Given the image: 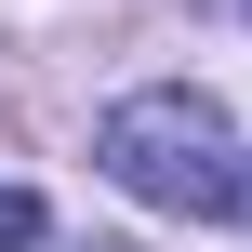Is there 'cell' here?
Returning a JSON list of instances; mask_svg holds the SVG:
<instances>
[{
  "label": "cell",
  "mask_w": 252,
  "mask_h": 252,
  "mask_svg": "<svg viewBox=\"0 0 252 252\" xmlns=\"http://www.w3.org/2000/svg\"><path fill=\"white\" fill-rule=\"evenodd\" d=\"M93 159H106V186H120V199L186 213V226H213V213H239V199H252L226 106H213V93H186V80L120 93V106H106V133H93Z\"/></svg>",
  "instance_id": "obj_1"
},
{
  "label": "cell",
  "mask_w": 252,
  "mask_h": 252,
  "mask_svg": "<svg viewBox=\"0 0 252 252\" xmlns=\"http://www.w3.org/2000/svg\"><path fill=\"white\" fill-rule=\"evenodd\" d=\"M40 239V199H27V186H0V252H27Z\"/></svg>",
  "instance_id": "obj_2"
}]
</instances>
